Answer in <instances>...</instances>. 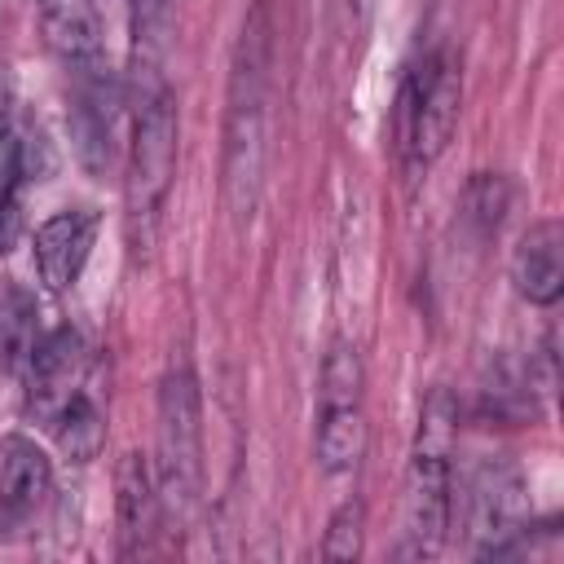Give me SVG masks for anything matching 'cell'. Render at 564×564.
I'll return each instance as SVG.
<instances>
[{"mask_svg":"<svg viewBox=\"0 0 564 564\" xmlns=\"http://www.w3.org/2000/svg\"><path fill=\"white\" fill-rule=\"evenodd\" d=\"M269 75H273V13L256 0L242 18L229 57L225 88V145H220V198L229 220L242 229L256 216L269 150Z\"/></svg>","mask_w":564,"mask_h":564,"instance_id":"cell-1","label":"cell"},{"mask_svg":"<svg viewBox=\"0 0 564 564\" xmlns=\"http://www.w3.org/2000/svg\"><path fill=\"white\" fill-rule=\"evenodd\" d=\"M454 441H458V401L449 388H432L419 410V432L405 467L401 498V560H436L449 538L454 511Z\"/></svg>","mask_w":564,"mask_h":564,"instance_id":"cell-2","label":"cell"},{"mask_svg":"<svg viewBox=\"0 0 564 564\" xmlns=\"http://www.w3.org/2000/svg\"><path fill=\"white\" fill-rule=\"evenodd\" d=\"M176 172V97L163 70H132V145L123 181L128 242L145 256L159 234V212Z\"/></svg>","mask_w":564,"mask_h":564,"instance_id":"cell-3","label":"cell"},{"mask_svg":"<svg viewBox=\"0 0 564 564\" xmlns=\"http://www.w3.org/2000/svg\"><path fill=\"white\" fill-rule=\"evenodd\" d=\"M150 467L163 516L189 520L203 489V397L189 366H167L159 383V427Z\"/></svg>","mask_w":564,"mask_h":564,"instance_id":"cell-4","label":"cell"},{"mask_svg":"<svg viewBox=\"0 0 564 564\" xmlns=\"http://www.w3.org/2000/svg\"><path fill=\"white\" fill-rule=\"evenodd\" d=\"M463 106V70L449 53H432L401 88V145L419 167L445 154Z\"/></svg>","mask_w":564,"mask_h":564,"instance_id":"cell-5","label":"cell"},{"mask_svg":"<svg viewBox=\"0 0 564 564\" xmlns=\"http://www.w3.org/2000/svg\"><path fill=\"white\" fill-rule=\"evenodd\" d=\"M463 511H467L471 551L485 555V560L507 555L529 529V494H524L520 471L507 458L476 463L471 476H467Z\"/></svg>","mask_w":564,"mask_h":564,"instance_id":"cell-6","label":"cell"},{"mask_svg":"<svg viewBox=\"0 0 564 564\" xmlns=\"http://www.w3.org/2000/svg\"><path fill=\"white\" fill-rule=\"evenodd\" d=\"M84 366H88V352H84V339L70 326H57L44 339H35V348L26 357V405L40 423L53 427L62 405L79 392Z\"/></svg>","mask_w":564,"mask_h":564,"instance_id":"cell-7","label":"cell"},{"mask_svg":"<svg viewBox=\"0 0 564 564\" xmlns=\"http://www.w3.org/2000/svg\"><path fill=\"white\" fill-rule=\"evenodd\" d=\"M163 520L159 507V485H154V467L145 454L123 449L115 463V524H119V555L137 560L141 551H150L154 529Z\"/></svg>","mask_w":564,"mask_h":564,"instance_id":"cell-8","label":"cell"},{"mask_svg":"<svg viewBox=\"0 0 564 564\" xmlns=\"http://www.w3.org/2000/svg\"><path fill=\"white\" fill-rule=\"evenodd\" d=\"M511 286L520 300L551 308L564 295V225L555 216L533 220L511 251Z\"/></svg>","mask_w":564,"mask_h":564,"instance_id":"cell-9","label":"cell"},{"mask_svg":"<svg viewBox=\"0 0 564 564\" xmlns=\"http://www.w3.org/2000/svg\"><path fill=\"white\" fill-rule=\"evenodd\" d=\"M40 35L70 75L106 66V40L93 0H40Z\"/></svg>","mask_w":564,"mask_h":564,"instance_id":"cell-10","label":"cell"},{"mask_svg":"<svg viewBox=\"0 0 564 564\" xmlns=\"http://www.w3.org/2000/svg\"><path fill=\"white\" fill-rule=\"evenodd\" d=\"M93 238H97V216L88 207H66V212H53L40 229H35V269H40V282L48 291H66L75 286L88 251H93Z\"/></svg>","mask_w":564,"mask_h":564,"instance_id":"cell-11","label":"cell"},{"mask_svg":"<svg viewBox=\"0 0 564 564\" xmlns=\"http://www.w3.org/2000/svg\"><path fill=\"white\" fill-rule=\"evenodd\" d=\"M48 485H53V467H48L44 449L26 436H9L4 467H0V529L26 524L40 511V502L48 498Z\"/></svg>","mask_w":564,"mask_h":564,"instance_id":"cell-12","label":"cell"},{"mask_svg":"<svg viewBox=\"0 0 564 564\" xmlns=\"http://www.w3.org/2000/svg\"><path fill=\"white\" fill-rule=\"evenodd\" d=\"M366 454V414L361 401H344V405H322L317 410V463L322 471L339 476L352 471Z\"/></svg>","mask_w":564,"mask_h":564,"instance_id":"cell-13","label":"cell"},{"mask_svg":"<svg viewBox=\"0 0 564 564\" xmlns=\"http://www.w3.org/2000/svg\"><path fill=\"white\" fill-rule=\"evenodd\" d=\"M53 432H57V445L70 463H93L106 445V419L84 388L62 405V414L53 419Z\"/></svg>","mask_w":564,"mask_h":564,"instance_id":"cell-14","label":"cell"},{"mask_svg":"<svg viewBox=\"0 0 564 564\" xmlns=\"http://www.w3.org/2000/svg\"><path fill=\"white\" fill-rule=\"evenodd\" d=\"M361 357L348 339H335L326 361H322V405H344V401H361Z\"/></svg>","mask_w":564,"mask_h":564,"instance_id":"cell-15","label":"cell"},{"mask_svg":"<svg viewBox=\"0 0 564 564\" xmlns=\"http://www.w3.org/2000/svg\"><path fill=\"white\" fill-rule=\"evenodd\" d=\"M361 538H366V507L357 498L339 502L330 524H326V538H322V560L330 564H352L361 555Z\"/></svg>","mask_w":564,"mask_h":564,"instance_id":"cell-16","label":"cell"},{"mask_svg":"<svg viewBox=\"0 0 564 564\" xmlns=\"http://www.w3.org/2000/svg\"><path fill=\"white\" fill-rule=\"evenodd\" d=\"M463 207H467V220H476V225H480V234L498 229V220H502V212H507V181H502V176L480 172V176L467 185Z\"/></svg>","mask_w":564,"mask_h":564,"instance_id":"cell-17","label":"cell"},{"mask_svg":"<svg viewBox=\"0 0 564 564\" xmlns=\"http://www.w3.org/2000/svg\"><path fill=\"white\" fill-rule=\"evenodd\" d=\"M31 348H35V330H31V308H26V300H9L4 308H0V361H26L31 357Z\"/></svg>","mask_w":564,"mask_h":564,"instance_id":"cell-18","label":"cell"},{"mask_svg":"<svg viewBox=\"0 0 564 564\" xmlns=\"http://www.w3.org/2000/svg\"><path fill=\"white\" fill-rule=\"evenodd\" d=\"M18 176H22V141L9 132V123H4V115H0V212L9 207Z\"/></svg>","mask_w":564,"mask_h":564,"instance_id":"cell-19","label":"cell"}]
</instances>
